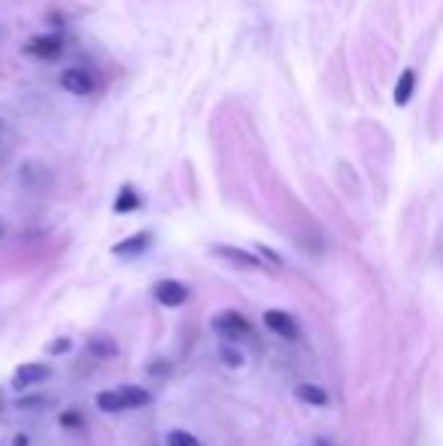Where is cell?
<instances>
[{"label":"cell","instance_id":"obj_16","mask_svg":"<svg viewBox=\"0 0 443 446\" xmlns=\"http://www.w3.org/2000/svg\"><path fill=\"white\" fill-rule=\"evenodd\" d=\"M58 422H61V428H79L82 425V413L79 410H61Z\"/></svg>","mask_w":443,"mask_h":446},{"label":"cell","instance_id":"obj_6","mask_svg":"<svg viewBox=\"0 0 443 446\" xmlns=\"http://www.w3.org/2000/svg\"><path fill=\"white\" fill-rule=\"evenodd\" d=\"M149 246H152L149 231H137V234L125 237V240H119L116 246H112V255L116 258H137V255H143Z\"/></svg>","mask_w":443,"mask_h":446},{"label":"cell","instance_id":"obj_15","mask_svg":"<svg viewBox=\"0 0 443 446\" xmlns=\"http://www.w3.org/2000/svg\"><path fill=\"white\" fill-rule=\"evenodd\" d=\"M167 446H201V443H197V437L188 434V432H170L167 434Z\"/></svg>","mask_w":443,"mask_h":446},{"label":"cell","instance_id":"obj_12","mask_svg":"<svg viewBox=\"0 0 443 446\" xmlns=\"http://www.w3.org/2000/svg\"><path fill=\"white\" fill-rule=\"evenodd\" d=\"M119 395H121L125 410H137V407H146L149 404V391L143 386H119Z\"/></svg>","mask_w":443,"mask_h":446},{"label":"cell","instance_id":"obj_10","mask_svg":"<svg viewBox=\"0 0 443 446\" xmlns=\"http://www.w3.org/2000/svg\"><path fill=\"white\" fill-rule=\"evenodd\" d=\"M295 398L310 407H328V401H331V395H328L322 386H313V382H301V386L295 389Z\"/></svg>","mask_w":443,"mask_h":446},{"label":"cell","instance_id":"obj_11","mask_svg":"<svg viewBox=\"0 0 443 446\" xmlns=\"http://www.w3.org/2000/svg\"><path fill=\"white\" fill-rule=\"evenodd\" d=\"M413 91H416V70L413 67H407V70L398 76V82H395V104L407 106L410 97H413Z\"/></svg>","mask_w":443,"mask_h":446},{"label":"cell","instance_id":"obj_1","mask_svg":"<svg viewBox=\"0 0 443 446\" xmlns=\"http://www.w3.org/2000/svg\"><path fill=\"white\" fill-rule=\"evenodd\" d=\"M210 328L225 343H240V340H246V337L252 334V322L243 316V313H237V310H222V313H216V316L210 319Z\"/></svg>","mask_w":443,"mask_h":446},{"label":"cell","instance_id":"obj_4","mask_svg":"<svg viewBox=\"0 0 443 446\" xmlns=\"http://www.w3.org/2000/svg\"><path fill=\"white\" fill-rule=\"evenodd\" d=\"M25 52L40 61H52L58 58L61 52H64V40H61L58 34H40V37H30L25 43Z\"/></svg>","mask_w":443,"mask_h":446},{"label":"cell","instance_id":"obj_17","mask_svg":"<svg viewBox=\"0 0 443 446\" xmlns=\"http://www.w3.org/2000/svg\"><path fill=\"white\" fill-rule=\"evenodd\" d=\"M88 349L91 352H97V356H104V358H110V356H116V343H110V340H91L88 343Z\"/></svg>","mask_w":443,"mask_h":446},{"label":"cell","instance_id":"obj_7","mask_svg":"<svg viewBox=\"0 0 443 446\" xmlns=\"http://www.w3.org/2000/svg\"><path fill=\"white\" fill-rule=\"evenodd\" d=\"M264 328H270L273 334H279V337H286V340H295L297 337V325H295V319L288 316L286 310H264Z\"/></svg>","mask_w":443,"mask_h":446},{"label":"cell","instance_id":"obj_8","mask_svg":"<svg viewBox=\"0 0 443 446\" xmlns=\"http://www.w3.org/2000/svg\"><path fill=\"white\" fill-rule=\"evenodd\" d=\"M213 252H216L219 258H225V261H231V264H237V267H246V271H262V267H264V261L255 258L246 249H234V246H213Z\"/></svg>","mask_w":443,"mask_h":446},{"label":"cell","instance_id":"obj_2","mask_svg":"<svg viewBox=\"0 0 443 446\" xmlns=\"http://www.w3.org/2000/svg\"><path fill=\"white\" fill-rule=\"evenodd\" d=\"M152 298H155L161 307H182L188 298H192V291H188V286L179 280H158L155 286H152Z\"/></svg>","mask_w":443,"mask_h":446},{"label":"cell","instance_id":"obj_3","mask_svg":"<svg viewBox=\"0 0 443 446\" xmlns=\"http://www.w3.org/2000/svg\"><path fill=\"white\" fill-rule=\"evenodd\" d=\"M43 380H49V367L40 365V361H28V365H19L10 380V386L15 391H25V389H34L40 386Z\"/></svg>","mask_w":443,"mask_h":446},{"label":"cell","instance_id":"obj_13","mask_svg":"<svg viewBox=\"0 0 443 446\" xmlns=\"http://www.w3.org/2000/svg\"><path fill=\"white\" fill-rule=\"evenodd\" d=\"M95 404H97V410H101V413H121V410H125L119 389H104V391H97Z\"/></svg>","mask_w":443,"mask_h":446},{"label":"cell","instance_id":"obj_18","mask_svg":"<svg viewBox=\"0 0 443 446\" xmlns=\"http://www.w3.org/2000/svg\"><path fill=\"white\" fill-rule=\"evenodd\" d=\"M73 349V340L70 337H58V340L49 343V356H67Z\"/></svg>","mask_w":443,"mask_h":446},{"label":"cell","instance_id":"obj_5","mask_svg":"<svg viewBox=\"0 0 443 446\" xmlns=\"http://www.w3.org/2000/svg\"><path fill=\"white\" fill-rule=\"evenodd\" d=\"M58 82H61V88H64V91H70V95H79V97L91 95V88H95V82H91L88 70H82V67H67V70H61Z\"/></svg>","mask_w":443,"mask_h":446},{"label":"cell","instance_id":"obj_14","mask_svg":"<svg viewBox=\"0 0 443 446\" xmlns=\"http://www.w3.org/2000/svg\"><path fill=\"white\" fill-rule=\"evenodd\" d=\"M219 358H222V365H228V367H243V352L234 349V343H222Z\"/></svg>","mask_w":443,"mask_h":446},{"label":"cell","instance_id":"obj_9","mask_svg":"<svg viewBox=\"0 0 443 446\" xmlns=\"http://www.w3.org/2000/svg\"><path fill=\"white\" fill-rule=\"evenodd\" d=\"M143 206V197L134 191V186H121L116 201H112V213H119V216H128V213H137Z\"/></svg>","mask_w":443,"mask_h":446},{"label":"cell","instance_id":"obj_20","mask_svg":"<svg viewBox=\"0 0 443 446\" xmlns=\"http://www.w3.org/2000/svg\"><path fill=\"white\" fill-rule=\"evenodd\" d=\"M0 234H3V222H0Z\"/></svg>","mask_w":443,"mask_h":446},{"label":"cell","instance_id":"obj_19","mask_svg":"<svg viewBox=\"0 0 443 446\" xmlns=\"http://www.w3.org/2000/svg\"><path fill=\"white\" fill-rule=\"evenodd\" d=\"M6 446H30V437L28 434H12L10 440H6Z\"/></svg>","mask_w":443,"mask_h":446}]
</instances>
